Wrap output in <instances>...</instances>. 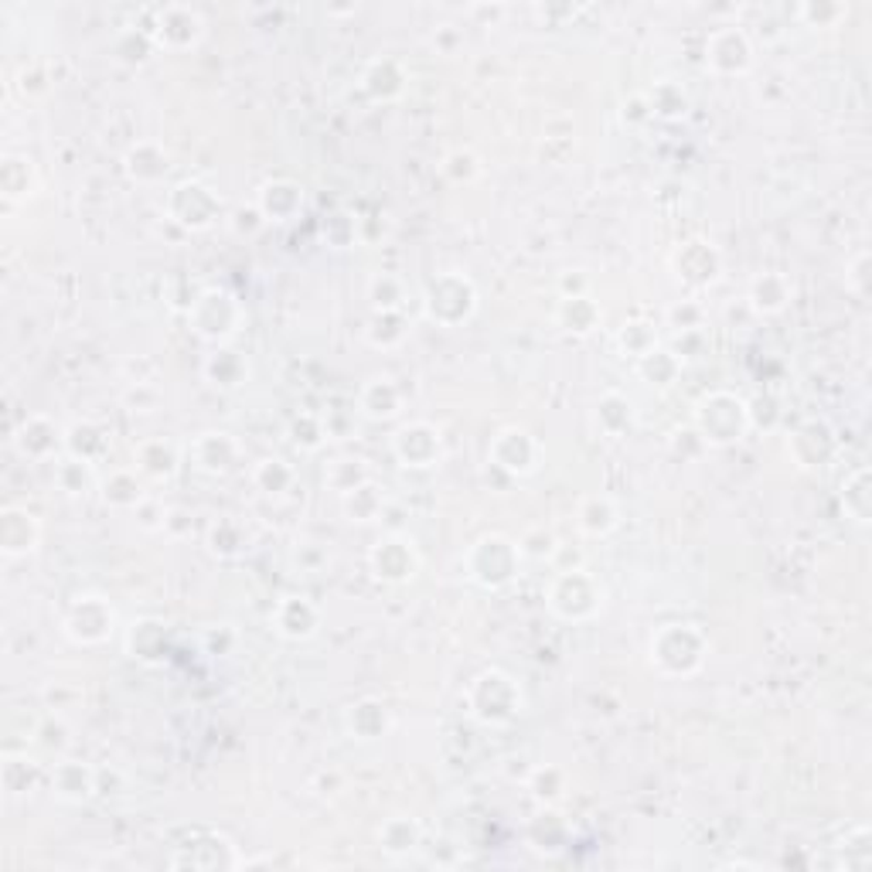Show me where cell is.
<instances>
[{"instance_id":"7a4b0ae2","label":"cell","mask_w":872,"mask_h":872,"mask_svg":"<svg viewBox=\"0 0 872 872\" xmlns=\"http://www.w3.org/2000/svg\"><path fill=\"white\" fill-rule=\"evenodd\" d=\"M648 654H651V665L665 678H688L706 665L709 641L695 623L672 620V623H661L651 634Z\"/></svg>"},{"instance_id":"8d00e7d4","label":"cell","mask_w":872,"mask_h":872,"mask_svg":"<svg viewBox=\"0 0 872 872\" xmlns=\"http://www.w3.org/2000/svg\"><path fill=\"white\" fill-rule=\"evenodd\" d=\"M208 549H212V555H219V560H235V555L250 549V532L239 518L225 515L212 521V529H208Z\"/></svg>"},{"instance_id":"9a60e30c","label":"cell","mask_w":872,"mask_h":872,"mask_svg":"<svg viewBox=\"0 0 872 872\" xmlns=\"http://www.w3.org/2000/svg\"><path fill=\"white\" fill-rule=\"evenodd\" d=\"M269 623H273V631L280 634L284 641L300 644V641H310L313 634H318L321 607L313 604L310 597H303V593H287V597H280V604L273 607Z\"/></svg>"},{"instance_id":"91938a15","label":"cell","mask_w":872,"mask_h":872,"mask_svg":"<svg viewBox=\"0 0 872 872\" xmlns=\"http://www.w3.org/2000/svg\"><path fill=\"white\" fill-rule=\"evenodd\" d=\"M846 287L856 294V297H869V253H856L852 263H849V273H846Z\"/></svg>"},{"instance_id":"f907efd6","label":"cell","mask_w":872,"mask_h":872,"mask_svg":"<svg viewBox=\"0 0 872 872\" xmlns=\"http://www.w3.org/2000/svg\"><path fill=\"white\" fill-rule=\"evenodd\" d=\"M154 48L157 45L151 38V31H123L117 38V45H113L117 58L126 62V65H144L154 55Z\"/></svg>"},{"instance_id":"681fc988","label":"cell","mask_w":872,"mask_h":872,"mask_svg":"<svg viewBox=\"0 0 872 872\" xmlns=\"http://www.w3.org/2000/svg\"><path fill=\"white\" fill-rule=\"evenodd\" d=\"M290 440H294L300 450H321V446L328 443L324 416H313V412H300V416H294V423H290Z\"/></svg>"},{"instance_id":"2e32d148","label":"cell","mask_w":872,"mask_h":872,"mask_svg":"<svg viewBox=\"0 0 872 872\" xmlns=\"http://www.w3.org/2000/svg\"><path fill=\"white\" fill-rule=\"evenodd\" d=\"M672 269H675V276H678L685 287L703 290V287H713L719 280L722 256H719V250L713 246V242H706V239H688L685 246H678V253L672 260Z\"/></svg>"},{"instance_id":"ffe728a7","label":"cell","mask_w":872,"mask_h":872,"mask_svg":"<svg viewBox=\"0 0 872 872\" xmlns=\"http://www.w3.org/2000/svg\"><path fill=\"white\" fill-rule=\"evenodd\" d=\"M52 794L65 805H86V801L99 791V774L82 760H62L52 766L48 774Z\"/></svg>"},{"instance_id":"6da1fadb","label":"cell","mask_w":872,"mask_h":872,"mask_svg":"<svg viewBox=\"0 0 872 872\" xmlns=\"http://www.w3.org/2000/svg\"><path fill=\"white\" fill-rule=\"evenodd\" d=\"M464 706L481 726H511L526 713V692L518 678L501 669H484L464 688Z\"/></svg>"},{"instance_id":"4fadbf2b","label":"cell","mask_w":872,"mask_h":872,"mask_svg":"<svg viewBox=\"0 0 872 872\" xmlns=\"http://www.w3.org/2000/svg\"><path fill=\"white\" fill-rule=\"evenodd\" d=\"M393 453L409 471H430L443 461V437L433 423L412 420L393 433Z\"/></svg>"},{"instance_id":"7bdbcfd3","label":"cell","mask_w":872,"mask_h":872,"mask_svg":"<svg viewBox=\"0 0 872 872\" xmlns=\"http://www.w3.org/2000/svg\"><path fill=\"white\" fill-rule=\"evenodd\" d=\"M648 99V110H651V120H682L692 107L688 92L678 86V82H658L651 92H644Z\"/></svg>"},{"instance_id":"ac0fdd59","label":"cell","mask_w":872,"mask_h":872,"mask_svg":"<svg viewBox=\"0 0 872 872\" xmlns=\"http://www.w3.org/2000/svg\"><path fill=\"white\" fill-rule=\"evenodd\" d=\"M835 450H839V437H835V430L825 423V420H808V423H801L791 440H787V453H791V461L801 467V471H812V467H825L831 457H835Z\"/></svg>"},{"instance_id":"f6af8a7d","label":"cell","mask_w":872,"mask_h":872,"mask_svg":"<svg viewBox=\"0 0 872 872\" xmlns=\"http://www.w3.org/2000/svg\"><path fill=\"white\" fill-rule=\"evenodd\" d=\"M617 347L623 358H644L658 347V331L651 321H627L620 331H617Z\"/></svg>"},{"instance_id":"d6a6232c","label":"cell","mask_w":872,"mask_h":872,"mask_svg":"<svg viewBox=\"0 0 872 872\" xmlns=\"http://www.w3.org/2000/svg\"><path fill=\"white\" fill-rule=\"evenodd\" d=\"M420 842H423V825L416 821V818L393 815V818L382 821V828H378V846H382V852H389L396 859L416 852V849H420Z\"/></svg>"},{"instance_id":"8992f818","label":"cell","mask_w":872,"mask_h":872,"mask_svg":"<svg viewBox=\"0 0 872 872\" xmlns=\"http://www.w3.org/2000/svg\"><path fill=\"white\" fill-rule=\"evenodd\" d=\"M423 310H427V318L440 328H461L464 321L474 318V310H477L474 280L457 269L433 276L423 290Z\"/></svg>"},{"instance_id":"8fae6325","label":"cell","mask_w":872,"mask_h":872,"mask_svg":"<svg viewBox=\"0 0 872 872\" xmlns=\"http://www.w3.org/2000/svg\"><path fill=\"white\" fill-rule=\"evenodd\" d=\"M147 31L164 52H191L205 38V18L188 4H164L154 11V24Z\"/></svg>"},{"instance_id":"94428289","label":"cell","mask_w":872,"mask_h":872,"mask_svg":"<svg viewBox=\"0 0 872 872\" xmlns=\"http://www.w3.org/2000/svg\"><path fill=\"white\" fill-rule=\"evenodd\" d=\"M672 450L678 453V457H699V453L709 450V446H706V440L699 437V430H695V427H685V430H675V433H672Z\"/></svg>"},{"instance_id":"836d02e7","label":"cell","mask_w":872,"mask_h":872,"mask_svg":"<svg viewBox=\"0 0 872 872\" xmlns=\"http://www.w3.org/2000/svg\"><path fill=\"white\" fill-rule=\"evenodd\" d=\"M55 484H58V492H65L68 498H86L99 487L96 464H89L82 457H73V453H65L62 461H55Z\"/></svg>"},{"instance_id":"f1b7e54d","label":"cell","mask_w":872,"mask_h":872,"mask_svg":"<svg viewBox=\"0 0 872 872\" xmlns=\"http://www.w3.org/2000/svg\"><path fill=\"white\" fill-rule=\"evenodd\" d=\"M791 300H794V284H791L787 273L771 269V273L753 276V284H750V307L757 313H781Z\"/></svg>"},{"instance_id":"e575fe53","label":"cell","mask_w":872,"mask_h":872,"mask_svg":"<svg viewBox=\"0 0 872 872\" xmlns=\"http://www.w3.org/2000/svg\"><path fill=\"white\" fill-rule=\"evenodd\" d=\"M593 420H597V430L604 437H623L634 427V402L620 393H607L593 406Z\"/></svg>"},{"instance_id":"5bb4252c","label":"cell","mask_w":872,"mask_h":872,"mask_svg":"<svg viewBox=\"0 0 872 872\" xmlns=\"http://www.w3.org/2000/svg\"><path fill=\"white\" fill-rule=\"evenodd\" d=\"M706 65L716 76H743L753 65V45L743 27H716L706 42Z\"/></svg>"},{"instance_id":"7402d4cb","label":"cell","mask_w":872,"mask_h":872,"mask_svg":"<svg viewBox=\"0 0 872 872\" xmlns=\"http://www.w3.org/2000/svg\"><path fill=\"white\" fill-rule=\"evenodd\" d=\"M181 464V446L167 437H147L133 446V467L147 481H167Z\"/></svg>"},{"instance_id":"c3c4849f","label":"cell","mask_w":872,"mask_h":872,"mask_svg":"<svg viewBox=\"0 0 872 872\" xmlns=\"http://www.w3.org/2000/svg\"><path fill=\"white\" fill-rule=\"evenodd\" d=\"M42 781V763L31 757H8L4 760V787L8 794H24Z\"/></svg>"},{"instance_id":"e7e4bbea","label":"cell","mask_w":872,"mask_h":872,"mask_svg":"<svg viewBox=\"0 0 872 872\" xmlns=\"http://www.w3.org/2000/svg\"><path fill=\"white\" fill-rule=\"evenodd\" d=\"M560 290H563V297H583V294H589V280H586V276H583V273L576 269L573 276H570V273L563 276V284H560Z\"/></svg>"},{"instance_id":"816d5d0a","label":"cell","mask_w":872,"mask_h":872,"mask_svg":"<svg viewBox=\"0 0 872 872\" xmlns=\"http://www.w3.org/2000/svg\"><path fill=\"white\" fill-rule=\"evenodd\" d=\"M440 170H443V178L453 181V185H471V181L481 178V161H477L474 151H450L443 157Z\"/></svg>"},{"instance_id":"d6986e66","label":"cell","mask_w":872,"mask_h":872,"mask_svg":"<svg viewBox=\"0 0 872 872\" xmlns=\"http://www.w3.org/2000/svg\"><path fill=\"white\" fill-rule=\"evenodd\" d=\"M263 222H294L303 212V188L290 178H269L256 191Z\"/></svg>"},{"instance_id":"277c9868","label":"cell","mask_w":872,"mask_h":872,"mask_svg":"<svg viewBox=\"0 0 872 872\" xmlns=\"http://www.w3.org/2000/svg\"><path fill=\"white\" fill-rule=\"evenodd\" d=\"M464 570L471 583L481 589H505L518 580L521 573V549L518 539H508L501 532H487L471 542L464 552Z\"/></svg>"},{"instance_id":"680465c9","label":"cell","mask_w":872,"mask_h":872,"mask_svg":"<svg viewBox=\"0 0 872 872\" xmlns=\"http://www.w3.org/2000/svg\"><path fill=\"white\" fill-rule=\"evenodd\" d=\"M294 563L300 570H324L331 563V552L321 542H300L297 552H294Z\"/></svg>"},{"instance_id":"bcb514c9","label":"cell","mask_w":872,"mask_h":872,"mask_svg":"<svg viewBox=\"0 0 872 872\" xmlns=\"http://www.w3.org/2000/svg\"><path fill=\"white\" fill-rule=\"evenodd\" d=\"M324 481H328L331 492H338L344 498L347 492H355V487H362L365 481H372V474H368L365 461H358V457H338L334 464H328Z\"/></svg>"},{"instance_id":"83f0119b","label":"cell","mask_w":872,"mask_h":872,"mask_svg":"<svg viewBox=\"0 0 872 872\" xmlns=\"http://www.w3.org/2000/svg\"><path fill=\"white\" fill-rule=\"evenodd\" d=\"M576 526L589 539H604L620 526V508L610 495H586L576 508Z\"/></svg>"},{"instance_id":"ba28073f","label":"cell","mask_w":872,"mask_h":872,"mask_svg":"<svg viewBox=\"0 0 872 872\" xmlns=\"http://www.w3.org/2000/svg\"><path fill=\"white\" fill-rule=\"evenodd\" d=\"M113 627H117V610L107 597H99V593H82V597H76L65 607V617H62L65 638L82 648L110 641Z\"/></svg>"},{"instance_id":"9c48e42d","label":"cell","mask_w":872,"mask_h":872,"mask_svg":"<svg viewBox=\"0 0 872 872\" xmlns=\"http://www.w3.org/2000/svg\"><path fill=\"white\" fill-rule=\"evenodd\" d=\"M167 216L188 232H205L222 219V198L205 181H181L167 191Z\"/></svg>"},{"instance_id":"cb8c5ba5","label":"cell","mask_w":872,"mask_h":872,"mask_svg":"<svg viewBox=\"0 0 872 872\" xmlns=\"http://www.w3.org/2000/svg\"><path fill=\"white\" fill-rule=\"evenodd\" d=\"M406 68L402 62L389 58V55H382V58H372L365 65V73H362V89L368 99L375 102H393L406 92Z\"/></svg>"},{"instance_id":"03108f58","label":"cell","mask_w":872,"mask_h":872,"mask_svg":"<svg viewBox=\"0 0 872 872\" xmlns=\"http://www.w3.org/2000/svg\"><path fill=\"white\" fill-rule=\"evenodd\" d=\"M623 120H651V110H648V99L644 96H631L623 102Z\"/></svg>"},{"instance_id":"db71d44e","label":"cell","mask_w":872,"mask_h":872,"mask_svg":"<svg viewBox=\"0 0 872 872\" xmlns=\"http://www.w3.org/2000/svg\"><path fill=\"white\" fill-rule=\"evenodd\" d=\"M529 787H532V794L542 801V805H552V801H560L566 794V774L560 771V766L545 763V766H539V771L532 774Z\"/></svg>"},{"instance_id":"ab89813d","label":"cell","mask_w":872,"mask_h":872,"mask_svg":"<svg viewBox=\"0 0 872 872\" xmlns=\"http://www.w3.org/2000/svg\"><path fill=\"white\" fill-rule=\"evenodd\" d=\"M253 484H256V492H263L266 498H284L287 492H294L297 471L284 457H266L253 467Z\"/></svg>"},{"instance_id":"52a82bcc","label":"cell","mask_w":872,"mask_h":872,"mask_svg":"<svg viewBox=\"0 0 872 872\" xmlns=\"http://www.w3.org/2000/svg\"><path fill=\"white\" fill-rule=\"evenodd\" d=\"M188 321H191V331L201 341L225 344L242 324V307H239V300L229 290L205 287L188 307Z\"/></svg>"},{"instance_id":"3957f363","label":"cell","mask_w":872,"mask_h":872,"mask_svg":"<svg viewBox=\"0 0 872 872\" xmlns=\"http://www.w3.org/2000/svg\"><path fill=\"white\" fill-rule=\"evenodd\" d=\"M692 427L699 430L706 446H732L753 427V409L737 393H709L695 402Z\"/></svg>"},{"instance_id":"f5cc1de1","label":"cell","mask_w":872,"mask_h":872,"mask_svg":"<svg viewBox=\"0 0 872 872\" xmlns=\"http://www.w3.org/2000/svg\"><path fill=\"white\" fill-rule=\"evenodd\" d=\"M123 402L130 412H141V416H151L164 406V393L157 382H130L126 393H123Z\"/></svg>"},{"instance_id":"9f6ffc18","label":"cell","mask_w":872,"mask_h":872,"mask_svg":"<svg viewBox=\"0 0 872 872\" xmlns=\"http://www.w3.org/2000/svg\"><path fill=\"white\" fill-rule=\"evenodd\" d=\"M846 14H849L846 4H801L797 8V18L808 27H835Z\"/></svg>"},{"instance_id":"ee69618b","label":"cell","mask_w":872,"mask_h":872,"mask_svg":"<svg viewBox=\"0 0 872 872\" xmlns=\"http://www.w3.org/2000/svg\"><path fill=\"white\" fill-rule=\"evenodd\" d=\"M368 300L375 313H402L406 307V284L393 273H375L368 280Z\"/></svg>"},{"instance_id":"6125c7cd","label":"cell","mask_w":872,"mask_h":872,"mask_svg":"<svg viewBox=\"0 0 872 872\" xmlns=\"http://www.w3.org/2000/svg\"><path fill=\"white\" fill-rule=\"evenodd\" d=\"M136 518H141V529L144 532H164V518H167V508L154 498H144L141 505L133 508Z\"/></svg>"},{"instance_id":"74e56055","label":"cell","mask_w":872,"mask_h":872,"mask_svg":"<svg viewBox=\"0 0 872 872\" xmlns=\"http://www.w3.org/2000/svg\"><path fill=\"white\" fill-rule=\"evenodd\" d=\"M842 511L846 518H852L856 526H869L872 518V487H869V467H859L852 471L846 481H842Z\"/></svg>"},{"instance_id":"f546056e","label":"cell","mask_w":872,"mask_h":872,"mask_svg":"<svg viewBox=\"0 0 872 872\" xmlns=\"http://www.w3.org/2000/svg\"><path fill=\"white\" fill-rule=\"evenodd\" d=\"M555 321H560L563 331L576 334V338H586L600 328L604 321V310L600 303L593 300L589 294L583 297H560V307H555Z\"/></svg>"},{"instance_id":"4316f807","label":"cell","mask_w":872,"mask_h":872,"mask_svg":"<svg viewBox=\"0 0 872 872\" xmlns=\"http://www.w3.org/2000/svg\"><path fill=\"white\" fill-rule=\"evenodd\" d=\"M123 167H126V174H130L136 185H157V181H164V174L170 170V157L154 141H136L126 151Z\"/></svg>"},{"instance_id":"d4e9b609","label":"cell","mask_w":872,"mask_h":872,"mask_svg":"<svg viewBox=\"0 0 872 872\" xmlns=\"http://www.w3.org/2000/svg\"><path fill=\"white\" fill-rule=\"evenodd\" d=\"M358 409L368 420H396L402 412V389L389 375H372L358 393Z\"/></svg>"},{"instance_id":"603a6c76","label":"cell","mask_w":872,"mask_h":872,"mask_svg":"<svg viewBox=\"0 0 872 872\" xmlns=\"http://www.w3.org/2000/svg\"><path fill=\"white\" fill-rule=\"evenodd\" d=\"M38 542H42V526L27 508H8L0 515V549H4V555L18 560V555L38 549Z\"/></svg>"},{"instance_id":"be15d7a7","label":"cell","mask_w":872,"mask_h":872,"mask_svg":"<svg viewBox=\"0 0 872 872\" xmlns=\"http://www.w3.org/2000/svg\"><path fill=\"white\" fill-rule=\"evenodd\" d=\"M669 321L678 328V334L682 331H699L703 328V310L695 303H678V307L669 310Z\"/></svg>"},{"instance_id":"f35d334b","label":"cell","mask_w":872,"mask_h":872,"mask_svg":"<svg viewBox=\"0 0 872 872\" xmlns=\"http://www.w3.org/2000/svg\"><path fill=\"white\" fill-rule=\"evenodd\" d=\"M341 508L347 515V521H358V526H368V521H378L382 511H386V495L375 481H365L355 492H347L341 498Z\"/></svg>"},{"instance_id":"7c38bea8","label":"cell","mask_w":872,"mask_h":872,"mask_svg":"<svg viewBox=\"0 0 872 872\" xmlns=\"http://www.w3.org/2000/svg\"><path fill=\"white\" fill-rule=\"evenodd\" d=\"M492 464L511 477H529L539 471L542 461V443L526 430V427H505L498 430V437L492 440V450H487Z\"/></svg>"},{"instance_id":"e0dca14e","label":"cell","mask_w":872,"mask_h":872,"mask_svg":"<svg viewBox=\"0 0 872 872\" xmlns=\"http://www.w3.org/2000/svg\"><path fill=\"white\" fill-rule=\"evenodd\" d=\"M188 457L195 464V471L208 474V477H225L239 467L242 461V446L232 433H222V430H208L201 437L191 440L188 446Z\"/></svg>"},{"instance_id":"484cf974","label":"cell","mask_w":872,"mask_h":872,"mask_svg":"<svg viewBox=\"0 0 872 872\" xmlns=\"http://www.w3.org/2000/svg\"><path fill=\"white\" fill-rule=\"evenodd\" d=\"M344 722H347V732H352L358 743H375L393 729V716L382 699H358L352 709L344 713Z\"/></svg>"},{"instance_id":"6f0895ef","label":"cell","mask_w":872,"mask_h":872,"mask_svg":"<svg viewBox=\"0 0 872 872\" xmlns=\"http://www.w3.org/2000/svg\"><path fill=\"white\" fill-rule=\"evenodd\" d=\"M555 539L552 532H545V529H529L526 536L518 539V549H521V560H549L552 555V549H555Z\"/></svg>"},{"instance_id":"7dc6e473","label":"cell","mask_w":872,"mask_h":872,"mask_svg":"<svg viewBox=\"0 0 872 872\" xmlns=\"http://www.w3.org/2000/svg\"><path fill=\"white\" fill-rule=\"evenodd\" d=\"M34 164L27 157H8L4 167H0V185H4V198L8 201H21L34 191Z\"/></svg>"},{"instance_id":"b9f144b4","label":"cell","mask_w":872,"mask_h":872,"mask_svg":"<svg viewBox=\"0 0 872 872\" xmlns=\"http://www.w3.org/2000/svg\"><path fill=\"white\" fill-rule=\"evenodd\" d=\"M164 641H167V631H164L161 620H141V623H133L126 651L133 658L147 661V665H157V661L164 658Z\"/></svg>"},{"instance_id":"d590c367","label":"cell","mask_w":872,"mask_h":872,"mask_svg":"<svg viewBox=\"0 0 872 872\" xmlns=\"http://www.w3.org/2000/svg\"><path fill=\"white\" fill-rule=\"evenodd\" d=\"M102 492V501L113 505V508H136L147 495H144V481L136 474V467H120L113 471L107 481L99 484Z\"/></svg>"},{"instance_id":"4dcf8cb0","label":"cell","mask_w":872,"mask_h":872,"mask_svg":"<svg viewBox=\"0 0 872 872\" xmlns=\"http://www.w3.org/2000/svg\"><path fill=\"white\" fill-rule=\"evenodd\" d=\"M110 446H113V437L102 430L99 423H92V420H79V423H73L65 430V453L82 457L89 464H99L110 453Z\"/></svg>"},{"instance_id":"30bf717a","label":"cell","mask_w":872,"mask_h":872,"mask_svg":"<svg viewBox=\"0 0 872 872\" xmlns=\"http://www.w3.org/2000/svg\"><path fill=\"white\" fill-rule=\"evenodd\" d=\"M423 566V555L416 549V542L402 532H389L382 536L372 549H368V570L378 583L389 586H402L409 583Z\"/></svg>"},{"instance_id":"5b68a950","label":"cell","mask_w":872,"mask_h":872,"mask_svg":"<svg viewBox=\"0 0 872 872\" xmlns=\"http://www.w3.org/2000/svg\"><path fill=\"white\" fill-rule=\"evenodd\" d=\"M604 600H607L604 583L593 573H586V566L555 573V580L549 583V593H545L549 610L566 623L593 620L604 610Z\"/></svg>"},{"instance_id":"11a10c76","label":"cell","mask_w":872,"mask_h":872,"mask_svg":"<svg viewBox=\"0 0 872 872\" xmlns=\"http://www.w3.org/2000/svg\"><path fill=\"white\" fill-rule=\"evenodd\" d=\"M406 338V321L402 313H375L368 324V341L375 347H396Z\"/></svg>"},{"instance_id":"60d3db41","label":"cell","mask_w":872,"mask_h":872,"mask_svg":"<svg viewBox=\"0 0 872 872\" xmlns=\"http://www.w3.org/2000/svg\"><path fill=\"white\" fill-rule=\"evenodd\" d=\"M638 375L648 382V386L669 389V386H675V378L682 375V358L675 352H669V347L658 344L651 355L638 358Z\"/></svg>"},{"instance_id":"1f68e13d","label":"cell","mask_w":872,"mask_h":872,"mask_svg":"<svg viewBox=\"0 0 872 872\" xmlns=\"http://www.w3.org/2000/svg\"><path fill=\"white\" fill-rule=\"evenodd\" d=\"M205 378L219 389H239L242 382L250 378V362L242 352H235V347L219 344L216 352L205 358Z\"/></svg>"},{"instance_id":"44dd1931","label":"cell","mask_w":872,"mask_h":872,"mask_svg":"<svg viewBox=\"0 0 872 872\" xmlns=\"http://www.w3.org/2000/svg\"><path fill=\"white\" fill-rule=\"evenodd\" d=\"M14 446L27 461H52L58 450H65V430L48 416H27L14 437Z\"/></svg>"}]
</instances>
